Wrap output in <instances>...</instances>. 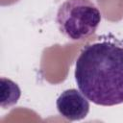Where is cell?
Segmentation results:
<instances>
[{"label": "cell", "instance_id": "cell-1", "mask_svg": "<svg viewBox=\"0 0 123 123\" xmlns=\"http://www.w3.org/2000/svg\"><path fill=\"white\" fill-rule=\"evenodd\" d=\"M80 91L92 103L115 106L123 103V41L104 38L81 51L75 64Z\"/></svg>", "mask_w": 123, "mask_h": 123}, {"label": "cell", "instance_id": "cell-2", "mask_svg": "<svg viewBox=\"0 0 123 123\" xmlns=\"http://www.w3.org/2000/svg\"><path fill=\"white\" fill-rule=\"evenodd\" d=\"M101 12L90 0H65L58 10L59 30L71 40L91 36L101 22Z\"/></svg>", "mask_w": 123, "mask_h": 123}, {"label": "cell", "instance_id": "cell-3", "mask_svg": "<svg viewBox=\"0 0 123 123\" xmlns=\"http://www.w3.org/2000/svg\"><path fill=\"white\" fill-rule=\"evenodd\" d=\"M59 113L70 121L85 118L89 111V103L86 97L75 88L64 90L57 99Z\"/></svg>", "mask_w": 123, "mask_h": 123}, {"label": "cell", "instance_id": "cell-4", "mask_svg": "<svg viewBox=\"0 0 123 123\" xmlns=\"http://www.w3.org/2000/svg\"><path fill=\"white\" fill-rule=\"evenodd\" d=\"M0 85H1V107L3 109H7L15 105L21 95V90L17 86V84L10 79L1 77Z\"/></svg>", "mask_w": 123, "mask_h": 123}]
</instances>
